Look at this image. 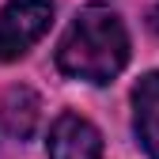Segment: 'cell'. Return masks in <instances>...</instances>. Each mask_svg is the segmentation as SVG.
Masks as SVG:
<instances>
[{"label":"cell","instance_id":"obj_1","mask_svg":"<svg viewBox=\"0 0 159 159\" xmlns=\"http://www.w3.org/2000/svg\"><path fill=\"white\" fill-rule=\"evenodd\" d=\"M129 30L110 4H87L68 23L57 46V68L68 80L84 84H110L129 65Z\"/></svg>","mask_w":159,"mask_h":159},{"label":"cell","instance_id":"obj_2","mask_svg":"<svg viewBox=\"0 0 159 159\" xmlns=\"http://www.w3.org/2000/svg\"><path fill=\"white\" fill-rule=\"evenodd\" d=\"M53 23V0H8L0 8V61H19Z\"/></svg>","mask_w":159,"mask_h":159},{"label":"cell","instance_id":"obj_3","mask_svg":"<svg viewBox=\"0 0 159 159\" xmlns=\"http://www.w3.org/2000/svg\"><path fill=\"white\" fill-rule=\"evenodd\" d=\"M49 159H102V133L80 114H61L49 125Z\"/></svg>","mask_w":159,"mask_h":159},{"label":"cell","instance_id":"obj_4","mask_svg":"<svg viewBox=\"0 0 159 159\" xmlns=\"http://www.w3.org/2000/svg\"><path fill=\"white\" fill-rule=\"evenodd\" d=\"M133 129L140 148L159 159V72L140 76V84L133 87Z\"/></svg>","mask_w":159,"mask_h":159},{"label":"cell","instance_id":"obj_5","mask_svg":"<svg viewBox=\"0 0 159 159\" xmlns=\"http://www.w3.org/2000/svg\"><path fill=\"white\" fill-rule=\"evenodd\" d=\"M0 121H4V129L11 133V136H30V129H34V121H38V98L30 95V91H11L8 98H4V106H0Z\"/></svg>","mask_w":159,"mask_h":159},{"label":"cell","instance_id":"obj_6","mask_svg":"<svg viewBox=\"0 0 159 159\" xmlns=\"http://www.w3.org/2000/svg\"><path fill=\"white\" fill-rule=\"evenodd\" d=\"M148 27H152V30H155V34H159V4H155V8H152V11H148Z\"/></svg>","mask_w":159,"mask_h":159}]
</instances>
